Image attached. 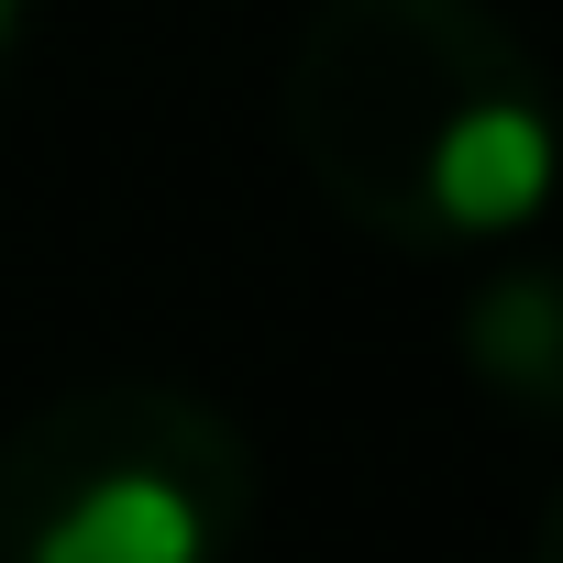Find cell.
<instances>
[{"instance_id":"1","label":"cell","mask_w":563,"mask_h":563,"mask_svg":"<svg viewBox=\"0 0 563 563\" xmlns=\"http://www.w3.org/2000/svg\"><path fill=\"white\" fill-rule=\"evenodd\" d=\"M276 100L310 188L398 254H497L552 210V111L486 0H321Z\"/></svg>"},{"instance_id":"2","label":"cell","mask_w":563,"mask_h":563,"mask_svg":"<svg viewBox=\"0 0 563 563\" xmlns=\"http://www.w3.org/2000/svg\"><path fill=\"white\" fill-rule=\"evenodd\" d=\"M254 442L199 387L100 376L0 442V563H232Z\"/></svg>"},{"instance_id":"4","label":"cell","mask_w":563,"mask_h":563,"mask_svg":"<svg viewBox=\"0 0 563 563\" xmlns=\"http://www.w3.org/2000/svg\"><path fill=\"white\" fill-rule=\"evenodd\" d=\"M34 56V0H0V78Z\"/></svg>"},{"instance_id":"3","label":"cell","mask_w":563,"mask_h":563,"mask_svg":"<svg viewBox=\"0 0 563 563\" xmlns=\"http://www.w3.org/2000/svg\"><path fill=\"white\" fill-rule=\"evenodd\" d=\"M552 276L541 265H497L486 288L464 299V365L519 409V420H552L563 398V321H552Z\"/></svg>"}]
</instances>
